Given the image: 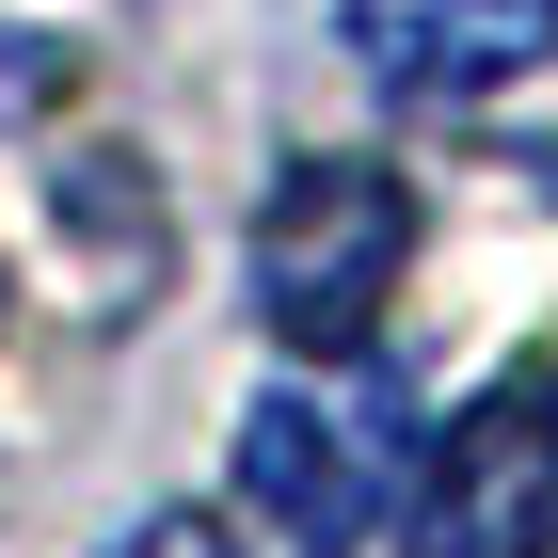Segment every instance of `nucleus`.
<instances>
[{
    "label": "nucleus",
    "mask_w": 558,
    "mask_h": 558,
    "mask_svg": "<svg viewBox=\"0 0 558 558\" xmlns=\"http://www.w3.org/2000/svg\"><path fill=\"white\" fill-rule=\"evenodd\" d=\"M558 48V0H351V64L384 96H495Z\"/></svg>",
    "instance_id": "nucleus-4"
},
{
    "label": "nucleus",
    "mask_w": 558,
    "mask_h": 558,
    "mask_svg": "<svg viewBox=\"0 0 558 558\" xmlns=\"http://www.w3.org/2000/svg\"><path fill=\"white\" fill-rule=\"evenodd\" d=\"M526 175H543V192H558V144H543V160H526Z\"/></svg>",
    "instance_id": "nucleus-6"
},
{
    "label": "nucleus",
    "mask_w": 558,
    "mask_h": 558,
    "mask_svg": "<svg viewBox=\"0 0 558 558\" xmlns=\"http://www.w3.org/2000/svg\"><path fill=\"white\" fill-rule=\"evenodd\" d=\"M240 495H256V526L288 558H351L384 526V447L351 415H319V399H256L240 415Z\"/></svg>",
    "instance_id": "nucleus-3"
},
{
    "label": "nucleus",
    "mask_w": 558,
    "mask_h": 558,
    "mask_svg": "<svg viewBox=\"0 0 558 558\" xmlns=\"http://www.w3.org/2000/svg\"><path fill=\"white\" fill-rule=\"evenodd\" d=\"M415 558H558V367H495L415 463Z\"/></svg>",
    "instance_id": "nucleus-2"
},
{
    "label": "nucleus",
    "mask_w": 558,
    "mask_h": 558,
    "mask_svg": "<svg viewBox=\"0 0 558 558\" xmlns=\"http://www.w3.org/2000/svg\"><path fill=\"white\" fill-rule=\"evenodd\" d=\"M112 558H240L208 511H144V543H112Z\"/></svg>",
    "instance_id": "nucleus-5"
},
{
    "label": "nucleus",
    "mask_w": 558,
    "mask_h": 558,
    "mask_svg": "<svg viewBox=\"0 0 558 558\" xmlns=\"http://www.w3.org/2000/svg\"><path fill=\"white\" fill-rule=\"evenodd\" d=\"M415 271V192L384 160H288L256 208V319L288 351H367Z\"/></svg>",
    "instance_id": "nucleus-1"
}]
</instances>
